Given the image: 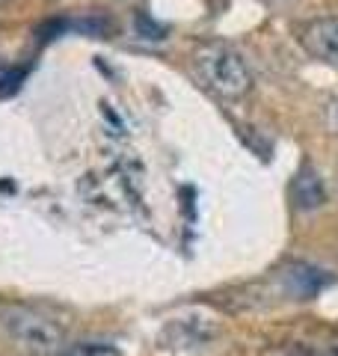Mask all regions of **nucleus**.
<instances>
[{"label": "nucleus", "mask_w": 338, "mask_h": 356, "mask_svg": "<svg viewBox=\"0 0 338 356\" xmlns=\"http://www.w3.org/2000/svg\"><path fill=\"white\" fill-rule=\"evenodd\" d=\"M196 69L211 92H217L225 102H238V98H243L252 89L250 65L229 44H220V42L205 44L196 54Z\"/></svg>", "instance_id": "1"}, {"label": "nucleus", "mask_w": 338, "mask_h": 356, "mask_svg": "<svg viewBox=\"0 0 338 356\" xmlns=\"http://www.w3.org/2000/svg\"><path fill=\"white\" fill-rule=\"evenodd\" d=\"M3 327L9 332V339L30 356H54L65 344L63 330L54 321L30 309H9L3 315Z\"/></svg>", "instance_id": "2"}, {"label": "nucleus", "mask_w": 338, "mask_h": 356, "mask_svg": "<svg viewBox=\"0 0 338 356\" xmlns=\"http://www.w3.org/2000/svg\"><path fill=\"white\" fill-rule=\"evenodd\" d=\"M217 336H220L217 318L202 315V312H187L182 318L166 321L163 330L157 332V348L175 353H196L205 350Z\"/></svg>", "instance_id": "3"}, {"label": "nucleus", "mask_w": 338, "mask_h": 356, "mask_svg": "<svg viewBox=\"0 0 338 356\" xmlns=\"http://www.w3.org/2000/svg\"><path fill=\"white\" fill-rule=\"evenodd\" d=\"M297 39L318 63L338 69V15L314 18L309 24H303Z\"/></svg>", "instance_id": "4"}, {"label": "nucleus", "mask_w": 338, "mask_h": 356, "mask_svg": "<svg viewBox=\"0 0 338 356\" xmlns=\"http://www.w3.org/2000/svg\"><path fill=\"white\" fill-rule=\"evenodd\" d=\"M294 199H297V208L303 211H314L326 202V187L321 181V175L312 170V166H303V172L297 175L294 181Z\"/></svg>", "instance_id": "5"}, {"label": "nucleus", "mask_w": 338, "mask_h": 356, "mask_svg": "<svg viewBox=\"0 0 338 356\" xmlns=\"http://www.w3.org/2000/svg\"><path fill=\"white\" fill-rule=\"evenodd\" d=\"M323 128L332 134V137H338V95H332L330 102L323 104Z\"/></svg>", "instance_id": "6"}, {"label": "nucleus", "mask_w": 338, "mask_h": 356, "mask_svg": "<svg viewBox=\"0 0 338 356\" xmlns=\"http://www.w3.org/2000/svg\"><path fill=\"white\" fill-rule=\"evenodd\" d=\"M314 356H338V344H326V348H321Z\"/></svg>", "instance_id": "7"}, {"label": "nucleus", "mask_w": 338, "mask_h": 356, "mask_svg": "<svg viewBox=\"0 0 338 356\" xmlns=\"http://www.w3.org/2000/svg\"><path fill=\"white\" fill-rule=\"evenodd\" d=\"M261 3H267V6H291V3H297V0H261Z\"/></svg>", "instance_id": "8"}, {"label": "nucleus", "mask_w": 338, "mask_h": 356, "mask_svg": "<svg viewBox=\"0 0 338 356\" xmlns=\"http://www.w3.org/2000/svg\"><path fill=\"white\" fill-rule=\"evenodd\" d=\"M0 3H9V0H0Z\"/></svg>", "instance_id": "9"}]
</instances>
